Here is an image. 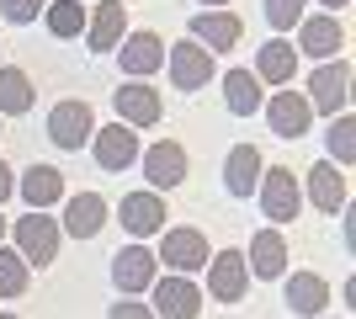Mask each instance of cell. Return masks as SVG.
<instances>
[{
  "label": "cell",
  "instance_id": "20",
  "mask_svg": "<svg viewBox=\"0 0 356 319\" xmlns=\"http://www.w3.org/2000/svg\"><path fill=\"white\" fill-rule=\"evenodd\" d=\"M239 38H245L239 11H197L192 16V43H202L208 54H229Z\"/></svg>",
  "mask_w": 356,
  "mask_h": 319
},
{
  "label": "cell",
  "instance_id": "19",
  "mask_svg": "<svg viewBox=\"0 0 356 319\" xmlns=\"http://www.w3.org/2000/svg\"><path fill=\"white\" fill-rule=\"evenodd\" d=\"M282 304H287V314H298V319H325V309H330V282H325L319 272H287Z\"/></svg>",
  "mask_w": 356,
  "mask_h": 319
},
{
  "label": "cell",
  "instance_id": "35",
  "mask_svg": "<svg viewBox=\"0 0 356 319\" xmlns=\"http://www.w3.org/2000/svg\"><path fill=\"white\" fill-rule=\"evenodd\" d=\"M319 6H325V16H330V11H346L351 0H319Z\"/></svg>",
  "mask_w": 356,
  "mask_h": 319
},
{
  "label": "cell",
  "instance_id": "25",
  "mask_svg": "<svg viewBox=\"0 0 356 319\" xmlns=\"http://www.w3.org/2000/svg\"><path fill=\"white\" fill-rule=\"evenodd\" d=\"M16 192L27 197L32 213H43V208H54V202L64 197V176L54 165H27V170H22V181H16Z\"/></svg>",
  "mask_w": 356,
  "mask_h": 319
},
{
  "label": "cell",
  "instance_id": "21",
  "mask_svg": "<svg viewBox=\"0 0 356 319\" xmlns=\"http://www.w3.org/2000/svg\"><path fill=\"white\" fill-rule=\"evenodd\" d=\"M255 80H261V91H282L287 80L298 75V54H293V43H287V38H266V43H261V54H255V69H250Z\"/></svg>",
  "mask_w": 356,
  "mask_h": 319
},
{
  "label": "cell",
  "instance_id": "29",
  "mask_svg": "<svg viewBox=\"0 0 356 319\" xmlns=\"http://www.w3.org/2000/svg\"><path fill=\"white\" fill-rule=\"evenodd\" d=\"M325 149H330V165H356V117L351 112H341V117L330 122Z\"/></svg>",
  "mask_w": 356,
  "mask_h": 319
},
{
  "label": "cell",
  "instance_id": "37",
  "mask_svg": "<svg viewBox=\"0 0 356 319\" xmlns=\"http://www.w3.org/2000/svg\"><path fill=\"white\" fill-rule=\"evenodd\" d=\"M0 245H6V218H0Z\"/></svg>",
  "mask_w": 356,
  "mask_h": 319
},
{
  "label": "cell",
  "instance_id": "12",
  "mask_svg": "<svg viewBox=\"0 0 356 319\" xmlns=\"http://www.w3.org/2000/svg\"><path fill=\"white\" fill-rule=\"evenodd\" d=\"M208 293L218 304H239L250 293V266H245V250H213L208 256Z\"/></svg>",
  "mask_w": 356,
  "mask_h": 319
},
{
  "label": "cell",
  "instance_id": "6",
  "mask_svg": "<svg viewBox=\"0 0 356 319\" xmlns=\"http://www.w3.org/2000/svg\"><path fill=\"white\" fill-rule=\"evenodd\" d=\"M90 133H96V106L80 101V96H64V101L48 112V144H59V149H86Z\"/></svg>",
  "mask_w": 356,
  "mask_h": 319
},
{
  "label": "cell",
  "instance_id": "23",
  "mask_svg": "<svg viewBox=\"0 0 356 319\" xmlns=\"http://www.w3.org/2000/svg\"><path fill=\"white\" fill-rule=\"evenodd\" d=\"M298 186H303V197H309L319 213H341L346 208V176H341V165H330V160H319Z\"/></svg>",
  "mask_w": 356,
  "mask_h": 319
},
{
  "label": "cell",
  "instance_id": "17",
  "mask_svg": "<svg viewBox=\"0 0 356 319\" xmlns=\"http://www.w3.org/2000/svg\"><path fill=\"white\" fill-rule=\"evenodd\" d=\"M90 160H96V170H128L138 160V133L134 128H122V122H106L102 133H90Z\"/></svg>",
  "mask_w": 356,
  "mask_h": 319
},
{
  "label": "cell",
  "instance_id": "33",
  "mask_svg": "<svg viewBox=\"0 0 356 319\" xmlns=\"http://www.w3.org/2000/svg\"><path fill=\"white\" fill-rule=\"evenodd\" d=\"M106 319H154V309H144L138 298H122V304L106 309Z\"/></svg>",
  "mask_w": 356,
  "mask_h": 319
},
{
  "label": "cell",
  "instance_id": "2",
  "mask_svg": "<svg viewBox=\"0 0 356 319\" xmlns=\"http://www.w3.org/2000/svg\"><path fill=\"white\" fill-rule=\"evenodd\" d=\"M303 101H309V112L341 117L346 101H351V64H346V59H325V64H314L309 85H303Z\"/></svg>",
  "mask_w": 356,
  "mask_h": 319
},
{
  "label": "cell",
  "instance_id": "7",
  "mask_svg": "<svg viewBox=\"0 0 356 319\" xmlns=\"http://www.w3.org/2000/svg\"><path fill=\"white\" fill-rule=\"evenodd\" d=\"M154 277H160V261H154V250L149 245H122L118 256H112V288L122 293V298H144L149 288H154Z\"/></svg>",
  "mask_w": 356,
  "mask_h": 319
},
{
  "label": "cell",
  "instance_id": "13",
  "mask_svg": "<svg viewBox=\"0 0 356 319\" xmlns=\"http://www.w3.org/2000/svg\"><path fill=\"white\" fill-rule=\"evenodd\" d=\"M118 224L128 229L138 245H144L149 234H160V229L170 224V208H165L160 192H128V197L118 202Z\"/></svg>",
  "mask_w": 356,
  "mask_h": 319
},
{
  "label": "cell",
  "instance_id": "1",
  "mask_svg": "<svg viewBox=\"0 0 356 319\" xmlns=\"http://www.w3.org/2000/svg\"><path fill=\"white\" fill-rule=\"evenodd\" d=\"M6 234H16V256L27 261V266H54V261H59L64 229H59V218H48V213H22L16 224H6Z\"/></svg>",
  "mask_w": 356,
  "mask_h": 319
},
{
  "label": "cell",
  "instance_id": "15",
  "mask_svg": "<svg viewBox=\"0 0 356 319\" xmlns=\"http://www.w3.org/2000/svg\"><path fill=\"white\" fill-rule=\"evenodd\" d=\"M261 112H266V122H271V133L277 138H303L309 133V122H314V112H309V101H303V91H293V85H282V91H271V101H261Z\"/></svg>",
  "mask_w": 356,
  "mask_h": 319
},
{
  "label": "cell",
  "instance_id": "11",
  "mask_svg": "<svg viewBox=\"0 0 356 319\" xmlns=\"http://www.w3.org/2000/svg\"><path fill=\"white\" fill-rule=\"evenodd\" d=\"M112 106H118V122L122 128H154V122L165 117V101H160V91L149 85V80H122L118 91H112Z\"/></svg>",
  "mask_w": 356,
  "mask_h": 319
},
{
  "label": "cell",
  "instance_id": "22",
  "mask_svg": "<svg viewBox=\"0 0 356 319\" xmlns=\"http://www.w3.org/2000/svg\"><path fill=\"white\" fill-rule=\"evenodd\" d=\"M261 170H266L261 149H255V144H234V149H229V160H223V186H229V197H255Z\"/></svg>",
  "mask_w": 356,
  "mask_h": 319
},
{
  "label": "cell",
  "instance_id": "26",
  "mask_svg": "<svg viewBox=\"0 0 356 319\" xmlns=\"http://www.w3.org/2000/svg\"><path fill=\"white\" fill-rule=\"evenodd\" d=\"M38 106V85H32L27 69H0V117H27Z\"/></svg>",
  "mask_w": 356,
  "mask_h": 319
},
{
  "label": "cell",
  "instance_id": "18",
  "mask_svg": "<svg viewBox=\"0 0 356 319\" xmlns=\"http://www.w3.org/2000/svg\"><path fill=\"white\" fill-rule=\"evenodd\" d=\"M106 218H112V208H106L102 192H74V197L64 202L59 229L70 234V240H96V234L106 229Z\"/></svg>",
  "mask_w": 356,
  "mask_h": 319
},
{
  "label": "cell",
  "instance_id": "24",
  "mask_svg": "<svg viewBox=\"0 0 356 319\" xmlns=\"http://www.w3.org/2000/svg\"><path fill=\"white\" fill-rule=\"evenodd\" d=\"M245 266H250V277H287V240L277 234V229H261L250 240V250H245Z\"/></svg>",
  "mask_w": 356,
  "mask_h": 319
},
{
  "label": "cell",
  "instance_id": "30",
  "mask_svg": "<svg viewBox=\"0 0 356 319\" xmlns=\"http://www.w3.org/2000/svg\"><path fill=\"white\" fill-rule=\"evenodd\" d=\"M27 288H32V266L16 256V250L0 245V298H22Z\"/></svg>",
  "mask_w": 356,
  "mask_h": 319
},
{
  "label": "cell",
  "instance_id": "4",
  "mask_svg": "<svg viewBox=\"0 0 356 319\" xmlns=\"http://www.w3.org/2000/svg\"><path fill=\"white\" fill-rule=\"evenodd\" d=\"M165 240H160V250H154V261L160 266H170L176 277H192V272H202L208 266V256H213V245H208V234L202 229H160Z\"/></svg>",
  "mask_w": 356,
  "mask_h": 319
},
{
  "label": "cell",
  "instance_id": "27",
  "mask_svg": "<svg viewBox=\"0 0 356 319\" xmlns=\"http://www.w3.org/2000/svg\"><path fill=\"white\" fill-rule=\"evenodd\" d=\"M261 101H266V91H261V80H255L250 69H229V75H223V106H229L234 117H255Z\"/></svg>",
  "mask_w": 356,
  "mask_h": 319
},
{
  "label": "cell",
  "instance_id": "38",
  "mask_svg": "<svg viewBox=\"0 0 356 319\" xmlns=\"http://www.w3.org/2000/svg\"><path fill=\"white\" fill-rule=\"evenodd\" d=\"M0 319H16V314H0Z\"/></svg>",
  "mask_w": 356,
  "mask_h": 319
},
{
  "label": "cell",
  "instance_id": "31",
  "mask_svg": "<svg viewBox=\"0 0 356 319\" xmlns=\"http://www.w3.org/2000/svg\"><path fill=\"white\" fill-rule=\"evenodd\" d=\"M261 16H266L271 32H293L309 16V0H261Z\"/></svg>",
  "mask_w": 356,
  "mask_h": 319
},
{
  "label": "cell",
  "instance_id": "10",
  "mask_svg": "<svg viewBox=\"0 0 356 319\" xmlns=\"http://www.w3.org/2000/svg\"><path fill=\"white\" fill-rule=\"evenodd\" d=\"M165 69H170L176 91H202L213 80V54L192 38H181V43H165Z\"/></svg>",
  "mask_w": 356,
  "mask_h": 319
},
{
  "label": "cell",
  "instance_id": "5",
  "mask_svg": "<svg viewBox=\"0 0 356 319\" xmlns=\"http://www.w3.org/2000/svg\"><path fill=\"white\" fill-rule=\"evenodd\" d=\"M186 176H192V154L181 149L176 138H154L144 149V181L149 192H170V186H186Z\"/></svg>",
  "mask_w": 356,
  "mask_h": 319
},
{
  "label": "cell",
  "instance_id": "3",
  "mask_svg": "<svg viewBox=\"0 0 356 319\" xmlns=\"http://www.w3.org/2000/svg\"><path fill=\"white\" fill-rule=\"evenodd\" d=\"M255 202L266 213V224H293L298 213H303V186H298V176L287 165H271V170H261Z\"/></svg>",
  "mask_w": 356,
  "mask_h": 319
},
{
  "label": "cell",
  "instance_id": "8",
  "mask_svg": "<svg viewBox=\"0 0 356 319\" xmlns=\"http://www.w3.org/2000/svg\"><path fill=\"white\" fill-rule=\"evenodd\" d=\"M149 309H154V319H197L202 314V288H197L192 277L165 272L149 288Z\"/></svg>",
  "mask_w": 356,
  "mask_h": 319
},
{
  "label": "cell",
  "instance_id": "16",
  "mask_svg": "<svg viewBox=\"0 0 356 319\" xmlns=\"http://www.w3.org/2000/svg\"><path fill=\"white\" fill-rule=\"evenodd\" d=\"M122 38H128V6H122V0L86 6V43H90V54H118Z\"/></svg>",
  "mask_w": 356,
  "mask_h": 319
},
{
  "label": "cell",
  "instance_id": "14",
  "mask_svg": "<svg viewBox=\"0 0 356 319\" xmlns=\"http://www.w3.org/2000/svg\"><path fill=\"white\" fill-rule=\"evenodd\" d=\"M118 64L128 69V80H149V75H160L165 69V38L154 27L144 32H128L118 43Z\"/></svg>",
  "mask_w": 356,
  "mask_h": 319
},
{
  "label": "cell",
  "instance_id": "32",
  "mask_svg": "<svg viewBox=\"0 0 356 319\" xmlns=\"http://www.w3.org/2000/svg\"><path fill=\"white\" fill-rule=\"evenodd\" d=\"M43 11H48V0H0V16H6L11 27H27V22H38Z\"/></svg>",
  "mask_w": 356,
  "mask_h": 319
},
{
  "label": "cell",
  "instance_id": "9",
  "mask_svg": "<svg viewBox=\"0 0 356 319\" xmlns=\"http://www.w3.org/2000/svg\"><path fill=\"white\" fill-rule=\"evenodd\" d=\"M298 43H293V54L298 59H341V48H346V27H341V16H325V11H314V16H303L298 22Z\"/></svg>",
  "mask_w": 356,
  "mask_h": 319
},
{
  "label": "cell",
  "instance_id": "34",
  "mask_svg": "<svg viewBox=\"0 0 356 319\" xmlns=\"http://www.w3.org/2000/svg\"><path fill=\"white\" fill-rule=\"evenodd\" d=\"M11 197H16V170L0 160V202H11Z\"/></svg>",
  "mask_w": 356,
  "mask_h": 319
},
{
  "label": "cell",
  "instance_id": "36",
  "mask_svg": "<svg viewBox=\"0 0 356 319\" xmlns=\"http://www.w3.org/2000/svg\"><path fill=\"white\" fill-rule=\"evenodd\" d=\"M197 6H208V11H223V6H234V0H197Z\"/></svg>",
  "mask_w": 356,
  "mask_h": 319
},
{
  "label": "cell",
  "instance_id": "28",
  "mask_svg": "<svg viewBox=\"0 0 356 319\" xmlns=\"http://www.w3.org/2000/svg\"><path fill=\"white\" fill-rule=\"evenodd\" d=\"M43 22H48V32H54L59 43H70V38H86V0H48Z\"/></svg>",
  "mask_w": 356,
  "mask_h": 319
}]
</instances>
